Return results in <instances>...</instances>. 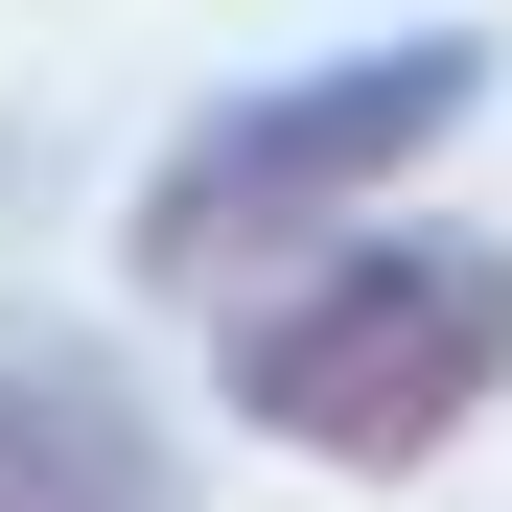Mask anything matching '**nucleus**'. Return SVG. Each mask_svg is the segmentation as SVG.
I'll return each mask as SVG.
<instances>
[{
    "instance_id": "nucleus-2",
    "label": "nucleus",
    "mask_w": 512,
    "mask_h": 512,
    "mask_svg": "<svg viewBox=\"0 0 512 512\" xmlns=\"http://www.w3.org/2000/svg\"><path fill=\"white\" fill-rule=\"evenodd\" d=\"M489 117V47H350V70H256V94H210L187 140L140 163V210H117V256L140 280H256V256H303V233H350L373 187H419Z\"/></svg>"
},
{
    "instance_id": "nucleus-3",
    "label": "nucleus",
    "mask_w": 512,
    "mask_h": 512,
    "mask_svg": "<svg viewBox=\"0 0 512 512\" xmlns=\"http://www.w3.org/2000/svg\"><path fill=\"white\" fill-rule=\"evenodd\" d=\"M0 512H187V443L117 326H0Z\"/></svg>"
},
{
    "instance_id": "nucleus-1",
    "label": "nucleus",
    "mask_w": 512,
    "mask_h": 512,
    "mask_svg": "<svg viewBox=\"0 0 512 512\" xmlns=\"http://www.w3.org/2000/svg\"><path fill=\"white\" fill-rule=\"evenodd\" d=\"M210 396H233L280 466L396 489V466H443L466 419L512 396V256H489V233H303V256L233 280Z\"/></svg>"
}]
</instances>
